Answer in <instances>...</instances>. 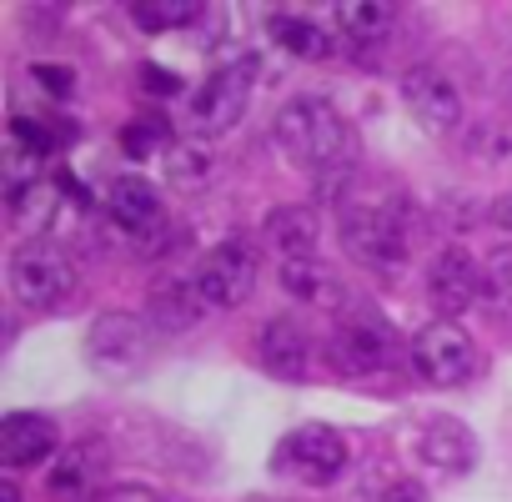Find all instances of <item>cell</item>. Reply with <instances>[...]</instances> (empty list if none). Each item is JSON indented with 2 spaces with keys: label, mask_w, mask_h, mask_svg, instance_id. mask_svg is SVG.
Masks as SVG:
<instances>
[{
  "label": "cell",
  "mask_w": 512,
  "mask_h": 502,
  "mask_svg": "<svg viewBox=\"0 0 512 502\" xmlns=\"http://www.w3.org/2000/svg\"><path fill=\"white\" fill-rule=\"evenodd\" d=\"M201 16H206L201 0H136V6H131V21H136L141 31H151V36L181 31V26H191V21H201Z\"/></svg>",
  "instance_id": "23"
},
{
  "label": "cell",
  "mask_w": 512,
  "mask_h": 502,
  "mask_svg": "<svg viewBox=\"0 0 512 502\" xmlns=\"http://www.w3.org/2000/svg\"><path fill=\"white\" fill-rule=\"evenodd\" d=\"M317 241H322V221H317L312 206H277L267 216V246L277 251V262H312V257H322Z\"/></svg>",
  "instance_id": "16"
},
{
  "label": "cell",
  "mask_w": 512,
  "mask_h": 502,
  "mask_svg": "<svg viewBox=\"0 0 512 502\" xmlns=\"http://www.w3.org/2000/svg\"><path fill=\"white\" fill-rule=\"evenodd\" d=\"M332 26L347 41H357V46H377L397 26V11L387 6V0H337V6H332Z\"/></svg>",
  "instance_id": "17"
},
{
  "label": "cell",
  "mask_w": 512,
  "mask_h": 502,
  "mask_svg": "<svg viewBox=\"0 0 512 502\" xmlns=\"http://www.w3.org/2000/svg\"><path fill=\"white\" fill-rule=\"evenodd\" d=\"M161 171H166V181H176V186H206L211 176H216V156H211V146L206 141H176L166 156H161Z\"/></svg>",
  "instance_id": "22"
},
{
  "label": "cell",
  "mask_w": 512,
  "mask_h": 502,
  "mask_svg": "<svg viewBox=\"0 0 512 502\" xmlns=\"http://www.w3.org/2000/svg\"><path fill=\"white\" fill-rule=\"evenodd\" d=\"M96 477H101V452L91 442L81 447H61L56 457V472H51V492L61 502H86L96 492Z\"/></svg>",
  "instance_id": "18"
},
{
  "label": "cell",
  "mask_w": 512,
  "mask_h": 502,
  "mask_svg": "<svg viewBox=\"0 0 512 502\" xmlns=\"http://www.w3.org/2000/svg\"><path fill=\"white\" fill-rule=\"evenodd\" d=\"M46 457H61V432L41 412H11L0 422V462L6 467H36Z\"/></svg>",
  "instance_id": "13"
},
{
  "label": "cell",
  "mask_w": 512,
  "mask_h": 502,
  "mask_svg": "<svg viewBox=\"0 0 512 502\" xmlns=\"http://www.w3.org/2000/svg\"><path fill=\"white\" fill-rule=\"evenodd\" d=\"M151 347H156V327L136 312H101L86 332V362L101 372V377H136L146 362H151Z\"/></svg>",
  "instance_id": "5"
},
{
  "label": "cell",
  "mask_w": 512,
  "mask_h": 502,
  "mask_svg": "<svg viewBox=\"0 0 512 502\" xmlns=\"http://www.w3.org/2000/svg\"><path fill=\"white\" fill-rule=\"evenodd\" d=\"M251 81H256V66L251 61L216 66L201 81V91L191 96V136L196 141H211V136H226L231 126H241V116L251 106Z\"/></svg>",
  "instance_id": "8"
},
{
  "label": "cell",
  "mask_w": 512,
  "mask_h": 502,
  "mask_svg": "<svg viewBox=\"0 0 512 502\" xmlns=\"http://www.w3.org/2000/svg\"><path fill=\"white\" fill-rule=\"evenodd\" d=\"M272 41L282 46V51H292V56H302V61H322V56H332V31L322 26V21H312V16H297V11H287V16H272Z\"/></svg>",
  "instance_id": "19"
},
{
  "label": "cell",
  "mask_w": 512,
  "mask_h": 502,
  "mask_svg": "<svg viewBox=\"0 0 512 502\" xmlns=\"http://www.w3.org/2000/svg\"><path fill=\"white\" fill-rule=\"evenodd\" d=\"M256 272H262V262H256V246H251L246 236H226V241H216L206 257L196 262L191 287H196V297H201L206 307L231 312V307H241V302L251 297Z\"/></svg>",
  "instance_id": "7"
},
{
  "label": "cell",
  "mask_w": 512,
  "mask_h": 502,
  "mask_svg": "<svg viewBox=\"0 0 512 502\" xmlns=\"http://www.w3.org/2000/svg\"><path fill=\"white\" fill-rule=\"evenodd\" d=\"M106 216L126 231V236H156L166 226V206L156 196L151 181L141 176H116L111 191H106Z\"/></svg>",
  "instance_id": "14"
},
{
  "label": "cell",
  "mask_w": 512,
  "mask_h": 502,
  "mask_svg": "<svg viewBox=\"0 0 512 502\" xmlns=\"http://www.w3.org/2000/svg\"><path fill=\"white\" fill-rule=\"evenodd\" d=\"M96 502H161V497H156V487H146V482H116V487H106Z\"/></svg>",
  "instance_id": "27"
},
{
  "label": "cell",
  "mask_w": 512,
  "mask_h": 502,
  "mask_svg": "<svg viewBox=\"0 0 512 502\" xmlns=\"http://www.w3.org/2000/svg\"><path fill=\"white\" fill-rule=\"evenodd\" d=\"M412 206L407 196H397L392 186L377 191H342L337 196V231L342 246L372 272H397L407 267L412 251Z\"/></svg>",
  "instance_id": "1"
},
{
  "label": "cell",
  "mask_w": 512,
  "mask_h": 502,
  "mask_svg": "<svg viewBox=\"0 0 512 502\" xmlns=\"http://www.w3.org/2000/svg\"><path fill=\"white\" fill-rule=\"evenodd\" d=\"M377 502H432V497H427V487H422L417 477H397V482H387V487H382V497H377Z\"/></svg>",
  "instance_id": "26"
},
{
  "label": "cell",
  "mask_w": 512,
  "mask_h": 502,
  "mask_svg": "<svg viewBox=\"0 0 512 502\" xmlns=\"http://www.w3.org/2000/svg\"><path fill=\"white\" fill-rule=\"evenodd\" d=\"M11 292L31 312H56L76 297V262L56 241H26L11 257Z\"/></svg>",
  "instance_id": "4"
},
{
  "label": "cell",
  "mask_w": 512,
  "mask_h": 502,
  "mask_svg": "<svg viewBox=\"0 0 512 502\" xmlns=\"http://www.w3.org/2000/svg\"><path fill=\"white\" fill-rule=\"evenodd\" d=\"M31 76H36V81H46V91H51V96H71V71H66V66H36Z\"/></svg>",
  "instance_id": "28"
},
{
  "label": "cell",
  "mask_w": 512,
  "mask_h": 502,
  "mask_svg": "<svg viewBox=\"0 0 512 502\" xmlns=\"http://www.w3.org/2000/svg\"><path fill=\"white\" fill-rule=\"evenodd\" d=\"M121 146H126V156H166L176 141H171V131H166V121H151V116H141V121H131L126 126V136H121Z\"/></svg>",
  "instance_id": "25"
},
{
  "label": "cell",
  "mask_w": 512,
  "mask_h": 502,
  "mask_svg": "<svg viewBox=\"0 0 512 502\" xmlns=\"http://www.w3.org/2000/svg\"><path fill=\"white\" fill-rule=\"evenodd\" d=\"M272 141L282 146V156L302 171H342L347 166V121L332 101L322 96H297L277 111L272 121Z\"/></svg>",
  "instance_id": "2"
},
{
  "label": "cell",
  "mask_w": 512,
  "mask_h": 502,
  "mask_svg": "<svg viewBox=\"0 0 512 502\" xmlns=\"http://www.w3.org/2000/svg\"><path fill=\"white\" fill-rule=\"evenodd\" d=\"M487 297V277H482V262L472 257L467 246H442L432 267H427V302L442 312V322L462 317L467 307H477Z\"/></svg>",
  "instance_id": "10"
},
{
  "label": "cell",
  "mask_w": 512,
  "mask_h": 502,
  "mask_svg": "<svg viewBox=\"0 0 512 502\" xmlns=\"http://www.w3.org/2000/svg\"><path fill=\"white\" fill-rule=\"evenodd\" d=\"M272 462L282 472H292L297 482H307V487H327L347 467V437L337 427H327V422H307V427H297V432H287L277 442Z\"/></svg>",
  "instance_id": "9"
},
{
  "label": "cell",
  "mask_w": 512,
  "mask_h": 502,
  "mask_svg": "<svg viewBox=\"0 0 512 502\" xmlns=\"http://www.w3.org/2000/svg\"><path fill=\"white\" fill-rule=\"evenodd\" d=\"M492 221H497V226H502V231H512V191H507V196H497V201H492Z\"/></svg>",
  "instance_id": "30"
},
{
  "label": "cell",
  "mask_w": 512,
  "mask_h": 502,
  "mask_svg": "<svg viewBox=\"0 0 512 502\" xmlns=\"http://www.w3.org/2000/svg\"><path fill=\"white\" fill-rule=\"evenodd\" d=\"M407 362H412V372H417L427 387H467V382L477 377V367H482L477 342H472L457 322H442V317L427 322V327L412 337Z\"/></svg>",
  "instance_id": "6"
},
{
  "label": "cell",
  "mask_w": 512,
  "mask_h": 502,
  "mask_svg": "<svg viewBox=\"0 0 512 502\" xmlns=\"http://www.w3.org/2000/svg\"><path fill=\"white\" fill-rule=\"evenodd\" d=\"M277 277H282V292L297 297V302H332L337 287H342L337 272L322 257H312V262H277Z\"/></svg>",
  "instance_id": "20"
},
{
  "label": "cell",
  "mask_w": 512,
  "mask_h": 502,
  "mask_svg": "<svg viewBox=\"0 0 512 502\" xmlns=\"http://www.w3.org/2000/svg\"><path fill=\"white\" fill-rule=\"evenodd\" d=\"M201 297H196V287L191 282H161L156 292H151V327L161 332H186L196 317H201Z\"/></svg>",
  "instance_id": "21"
},
{
  "label": "cell",
  "mask_w": 512,
  "mask_h": 502,
  "mask_svg": "<svg viewBox=\"0 0 512 502\" xmlns=\"http://www.w3.org/2000/svg\"><path fill=\"white\" fill-rule=\"evenodd\" d=\"M332 362L352 377H372V372H387L402 362V342H397V327L377 312V307H347L332 327Z\"/></svg>",
  "instance_id": "3"
},
{
  "label": "cell",
  "mask_w": 512,
  "mask_h": 502,
  "mask_svg": "<svg viewBox=\"0 0 512 502\" xmlns=\"http://www.w3.org/2000/svg\"><path fill=\"white\" fill-rule=\"evenodd\" d=\"M141 76L151 81L146 91H156V96H176V91H181V81H176L171 71H156V66H141Z\"/></svg>",
  "instance_id": "29"
},
{
  "label": "cell",
  "mask_w": 512,
  "mask_h": 502,
  "mask_svg": "<svg viewBox=\"0 0 512 502\" xmlns=\"http://www.w3.org/2000/svg\"><path fill=\"white\" fill-rule=\"evenodd\" d=\"M256 357L272 377H287V382H307L312 377V337L302 322L292 317H272L256 337Z\"/></svg>",
  "instance_id": "12"
},
{
  "label": "cell",
  "mask_w": 512,
  "mask_h": 502,
  "mask_svg": "<svg viewBox=\"0 0 512 502\" xmlns=\"http://www.w3.org/2000/svg\"><path fill=\"white\" fill-rule=\"evenodd\" d=\"M402 101L417 116V126H427L432 136H447L462 126V96L437 66H412L402 76Z\"/></svg>",
  "instance_id": "11"
},
{
  "label": "cell",
  "mask_w": 512,
  "mask_h": 502,
  "mask_svg": "<svg viewBox=\"0 0 512 502\" xmlns=\"http://www.w3.org/2000/svg\"><path fill=\"white\" fill-rule=\"evenodd\" d=\"M482 277H487V302L497 312H512V246H492L482 257Z\"/></svg>",
  "instance_id": "24"
},
{
  "label": "cell",
  "mask_w": 512,
  "mask_h": 502,
  "mask_svg": "<svg viewBox=\"0 0 512 502\" xmlns=\"http://www.w3.org/2000/svg\"><path fill=\"white\" fill-rule=\"evenodd\" d=\"M417 457H422L432 472L457 477V472H472V462H477V437H472V427L457 422V417H432V422L422 427V437H417Z\"/></svg>",
  "instance_id": "15"
},
{
  "label": "cell",
  "mask_w": 512,
  "mask_h": 502,
  "mask_svg": "<svg viewBox=\"0 0 512 502\" xmlns=\"http://www.w3.org/2000/svg\"><path fill=\"white\" fill-rule=\"evenodd\" d=\"M0 502H21V492H16V482H0Z\"/></svg>",
  "instance_id": "31"
}]
</instances>
